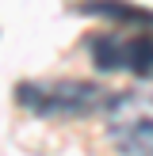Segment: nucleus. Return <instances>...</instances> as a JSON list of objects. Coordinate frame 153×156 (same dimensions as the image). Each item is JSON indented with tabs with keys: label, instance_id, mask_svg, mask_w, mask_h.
<instances>
[{
	"label": "nucleus",
	"instance_id": "f257e3e1",
	"mask_svg": "<svg viewBox=\"0 0 153 156\" xmlns=\"http://www.w3.org/2000/svg\"><path fill=\"white\" fill-rule=\"evenodd\" d=\"M107 133L122 156H153V80L107 103Z\"/></svg>",
	"mask_w": 153,
	"mask_h": 156
},
{
	"label": "nucleus",
	"instance_id": "f03ea898",
	"mask_svg": "<svg viewBox=\"0 0 153 156\" xmlns=\"http://www.w3.org/2000/svg\"><path fill=\"white\" fill-rule=\"evenodd\" d=\"M19 103L42 118H73V114H92L107 107L103 88L84 80H46V84H19Z\"/></svg>",
	"mask_w": 153,
	"mask_h": 156
},
{
	"label": "nucleus",
	"instance_id": "7ed1b4c3",
	"mask_svg": "<svg viewBox=\"0 0 153 156\" xmlns=\"http://www.w3.org/2000/svg\"><path fill=\"white\" fill-rule=\"evenodd\" d=\"M92 61L107 73H153V30L138 27H115L88 42Z\"/></svg>",
	"mask_w": 153,
	"mask_h": 156
}]
</instances>
